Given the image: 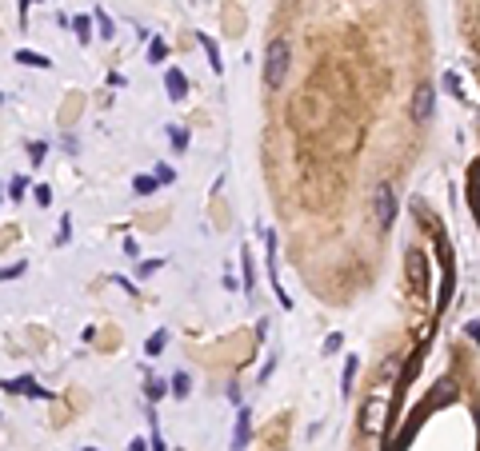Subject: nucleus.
I'll list each match as a JSON object with an SVG mask.
<instances>
[{
  "mask_svg": "<svg viewBox=\"0 0 480 451\" xmlns=\"http://www.w3.org/2000/svg\"><path fill=\"white\" fill-rule=\"evenodd\" d=\"M464 331H469V340H472V343H480V324H469Z\"/></svg>",
  "mask_w": 480,
  "mask_h": 451,
  "instance_id": "c85d7f7f",
  "label": "nucleus"
},
{
  "mask_svg": "<svg viewBox=\"0 0 480 451\" xmlns=\"http://www.w3.org/2000/svg\"><path fill=\"white\" fill-rule=\"evenodd\" d=\"M12 60H16V64H28V68H52V60H48V56L28 52V48H16V52H12Z\"/></svg>",
  "mask_w": 480,
  "mask_h": 451,
  "instance_id": "0eeeda50",
  "label": "nucleus"
},
{
  "mask_svg": "<svg viewBox=\"0 0 480 451\" xmlns=\"http://www.w3.org/2000/svg\"><path fill=\"white\" fill-rule=\"evenodd\" d=\"M289 76V40L284 36H272L264 48V84L268 89H280Z\"/></svg>",
  "mask_w": 480,
  "mask_h": 451,
  "instance_id": "f257e3e1",
  "label": "nucleus"
},
{
  "mask_svg": "<svg viewBox=\"0 0 480 451\" xmlns=\"http://www.w3.org/2000/svg\"><path fill=\"white\" fill-rule=\"evenodd\" d=\"M404 275H408V287H413V292H425L428 287V264H425V252H420V248H408V256H404Z\"/></svg>",
  "mask_w": 480,
  "mask_h": 451,
  "instance_id": "7ed1b4c3",
  "label": "nucleus"
},
{
  "mask_svg": "<svg viewBox=\"0 0 480 451\" xmlns=\"http://www.w3.org/2000/svg\"><path fill=\"white\" fill-rule=\"evenodd\" d=\"M432 112H436V89H432V84H420L416 96H413V120L428 124V120H432Z\"/></svg>",
  "mask_w": 480,
  "mask_h": 451,
  "instance_id": "20e7f679",
  "label": "nucleus"
},
{
  "mask_svg": "<svg viewBox=\"0 0 480 451\" xmlns=\"http://www.w3.org/2000/svg\"><path fill=\"white\" fill-rule=\"evenodd\" d=\"M68 236H72V220H60V232H56V244H68Z\"/></svg>",
  "mask_w": 480,
  "mask_h": 451,
  "instance_id": "5701e85b",
  "label": "nucleus"
},
{
  "mask_svg": "<svg viewBox=\"0 0 480 451\" xmlns=\"http://www.w3.org/2000/svg\"><path fill=\"white\" fill-rule=\"evenodd\" d=\"M28 156H33V164H45L48 144H45V140H33V144H28Z\"/></svg>",
  "mask_w": 480,
  "mask_h": 451,
  "instance_id": "f3484780",
  "label": "nucleus"
},
{
  "mask_svg": "<svg viewBox=\"0 0 480 451\" xmlns=\"http://www.w3.org/2000/svg\"><path fill=\"white\" fill-rule=\"evenodd\" d=\"M357 367H360V360H357V355H348V360H345V384H340V392H345V396H348V392H352V379H357Z\"/></svg>",
  "mask_w": 480,
  "mask_h": 451,
  "instance_id": "4468645a",
  "label": "nucleus"
},
{
  "mask_svg": "<svg viewBox=\"0 0 480 451\" xmlns=\"http://www.w3.org/2000/svg\"><path fill=\"white\" fill-rule=\"evenodd\" d=\"M33 192H36V204H45V208L52 204V188H48V184H36Z\"/></svg>",
  "mask_w": 480,
  "mask_h": 451,
  "instance_id": "4be33fe9",
  "label": "nucleus"
},
{
  "mask_svg": "<svg viewBox=\"0 0 480 451\" xmlns=\"http://www.w3.org/2000/svg\"><path fill=\"white\" fill-rule=\"evenodd\" d=\"M164 89H168V100H184L189 96V76L180 68H168L164 72Z\"/></svg>",
  "mask_w": 480,
  "mask_h": 451,
  "instance_id": "423d86ee",
  "label": "nucleus"
},
{
  "mask_svg": "<svg viewBox=\"0 0 480 451\" xmlns=\"http://www.w3.org/2000/svg\"><path fill=\"white\" fill-rule=\"evenodd\" d=\"M128 451H152V440H145V435H136V440L128 443Z\"/></svg>",
  "mask_w": 480,
  "mask_h": 451,
  "instance_id": "393cba45",
  "label": "nucleus"
},
{
  "mask_svg": "<svg viewBox=\"0 0 480 451\" xmlns=\"http://www.w3.org/2000/svg\"><path fill=\"white\" fill-rule=\"evenodd\" d=\"M157 188H160L157 172H152V176H145V172H140V176L133 180V192H136V196H152V192H157Z\"/></svg>",
  "mask_w": 480,
  "mask_h": 451,
  "instance_id": "6e6552de",
  "label": "nucleus"
},
{
  "mask_svg": "<svg viewBox=\"0 0 480 451\" xmlns=\"http://www.w3.org/2000/svg\"><path fill=\"white\" fill-rule=\"evenodd\" d=\"M92 16H96V24H101V36H104V40H112V36H116V24L108 21V12H101V8H96Z\"/></svg>",
  "mask_w": 480,
  "mask_h": 451,
  "instance_id": "dca6fc26",
  "label": "nucleus"
},
{
  "mask_svg": "<svg viewBox=\"0 0 480 451\" xmlns=\"http://www.w3.org/2000/svg\"><path fill=\"white\" fill-rule=\"evenodd\" d=\"M189 392H192V375L189 372H177V375H172V396L189 399Z\"/></svg>",
  "mask_w": 480,
  "mask_h": 451,
  "instance_id": "9b49d317",
  "label": "nucleus"
},
{
  "mask_svg": "<svg viewBox=\"0 0 480 451\" xmlns=\"http://www.w3.org/2000/svg\"><path fill=\"white\" fill-rule=\"evenodd\" d=\"M340 343H345V336H340V331H333V336L324 340V355H336V352H340Z\"/></svg>",
  "mask_w": 480,
  "mask_h": 451,
  "instance_id": "6ab92c4d",
  "label": "nucleus"
},
{
  "mask_svg": "<svg viewBox=\"0 0 480 451\" xmlns=\"http://www.w3.org/2000/svg\"><path fill=\"white\" fill-rule=\"evenodd\" d=\"M445 89H448V92H457V96H460V80H457V72H448V76H445ZM460 100H464V96H460Z\"/></svg>",
  "mask_w": 480,
  "mask_h": 451,
  "instance_id": "a878e982",
  "label": "nucleus"
},
{
  "mask_svg": "<svg viewBox=\"0 0 480 451\" xmlns=\"http://www.w3.org/2000/svg\"><path fill=\"white\" fill-rule=\"evenodd\" d=\"M24 192H28V176H12L9 180V200H24Z\"/></svg>",
  "mask_w": 480,
  "mask_h": 451,
  "instance_id": "2eb2a0df",
  "label": "nucleus"
},
{
  "mask_svg": "<svg viewBox=\"0 0 480 451\" xmlns=\"http://www.w3.org/2000/svg\"><path fill=\"white\" fill-rule=\"evenodd\" d=\"M92 21H96V16H77V21H72V33H77L80 45H89L92 40Z\"/></svg>",
  "mask_w": 480,
  "mask_h": 451,
  "instance_id": "9d476101",
  "label": "nucleus"
},
{
  "mask_svg": "<svg viewBox=\"0 0 480 451\" xmlns=\"http://www.w3.org/2000/svg\"><path fill=\"white\" fill-rule=\"evenodd\" d=\"M248 440H252V416H248V407H240V416L233 423V451H245Z\"/></svg>",
  "mask_w": 480,
  "mask_h": 451,
  "instance_id": "39448f33",
  "label": "nucleus"
},
{
  "mask_svg": "<svg viewBox=\"0 0 480 451\" xmlns=\"http://www.w3.org/2000/svg\"><path fill=\"white\" fill-rule=\"evenodd\" d=\"M157 180H160V184H172V180H177V172H172L168 164H160L157 168Z\"/></svg>",
  "mask_w": 480,
  "mask_h": 451,
  "instance_id": "b1692460",
  "label": "nucleus"
},
{
  "mask_svg": "<svg viewBox=\"0 0 480 451\" xmlns=\"http://www.w3.org/2000/svg\"><path fill=\"white\" fill-rule=\"evenodd\" d=\"M272 372H277V355H272V360H268L264 367H260V384H264V379H268V375H272Z\"/></svg>",
  "mask_w": 480,
  "mask_h": 451,
  "instance_id": "bb28decb",
  "label": "nucleus"
},
{
  "mask_svg": "<svg viewBox=\"0 0 480 451\" xmlns=\"http://www.w3.org/2000/svg\"><path fill=\"white\" fill-rule=\"evenodd\" d=\"M164 40H152V45H148V64H160V60H164Z\"/></svg>",
  "mask_w": 480,
  "mask_h": 451,
  "instance_id": "a211bd4d",
  "label": "nucleus"
},
{
  "mask_svg": "<svg viewBox=\"0 0 480 451\" xmlns=\"http://www.w3.org/2000/svg\"><path fill=\"white\" fill-rule=\"evenodd\" d=\"M160 268H164V260H148V264H140V268H136V275L145 280V275H157Z\"/></svg>",
  "mask_w": 480,
  "mask_h": 451,
  "instance_id": "aec40b11",
  "label": "nucleus"
},
{
  "mask_svg": "<svg viewBox=\"0 0 480 451\" xmlns=\"http://www.w3.org/2000/svg\"><path fill=\"white\" fill-rule=\"evenodd\" d=\"M164 392H172V387H164L160 379H148V399H152V404H157V399L164 396Z\"/></svg>",
  "mask_w": 480,
  "mask_h": 451,
  "instance_id": "412c9836",
  "label": "nucleus"
},
{
  "mask_svg": "<svg viewBox=\"0 0 480 451\" xmlns=\"http://www.w3.org/2000/svg\"><path fill=\"white\" fill-rule=\"evenodd\" d=\"M201 45H204V52H208V64H213V72L221 76L224 72V64H221V48H216V40H208V36H201Z\"/></svg>",
  "mask_w": 480,
  "mask_h": 451,
  "instance_id": "ddd939ff",
  "label": "nucleus"
},
{
  "mask_svg": "<svg viewBox=\"0 0 480 451\" xmlns=\"http://www.w3.org/2000/svg\"><path fill=\"white\" fill-rule=\"evenodd\" d=\"M21 272H24V264H9V268H4V280H16Z\"/></svg>",
  "mask_w": 480,
  "mask_h": 451,
  "instance_id": "cd10ccee",
  "label": "nucleus"
},
{
  "mask_svg": "<svg viewBox=\"0 0 480 451\" xmlns=\"http://www.w3.org/2000/svg\"><path fill=\"white\" fill-rule=\"evenodd\" d=\"M372 216H376L380 232H389L392 224H396V192H392V184L372 188Z\"/></svg>",
  "mask_w": 480,
  "mask_h": 451,
  "instance_id": "f03ea898",
  "label": "nucleus"
},
{
  "mask_svg": "<svg viewBox=\"0 0 480 451\" xmlns=\"http://www.w3.org/2000/svg\"><path fill=\"white\" fill-rule=\"evenodd\" d=\"M164 343H168V328H157L152 336H148V343H145V355H160V352H164Z\"/></svg>",
  "mask_w": 480,
  "mask_h": 451,
  "instance_id": "1a4fd4ad",
  "label": "nucleus"
},
{
  "mask_svg": "<svg viewBox=\"0 0 480 451\" xmlns=\"http://www.w3.org/2000/svg\"><path fill=\"white\" fill-rule=\"evenodd\" d=\"M168 144H172V152H184V148H189V128L168 124Z\"/></svg>",
  "mask_w": 480,
  "mask_h": 451,
  "instance_id": "f8f14e48",
  "label": "nucleus"
},
{
  "mask_svg": "<svg viewBox=\"0 0 480 451\" xmlns=\"http://www.w3.org/2000/svg\"><path fill=\"white\" fill-rule=\"evenodd\" d=\"M80 451H96V447H80Z\"/></svg>",
  "mask_w": 480,
  "mask_h": 451,
  "instance_id": "c756f323",
  "label": "nucleus"
}]
</instances>
